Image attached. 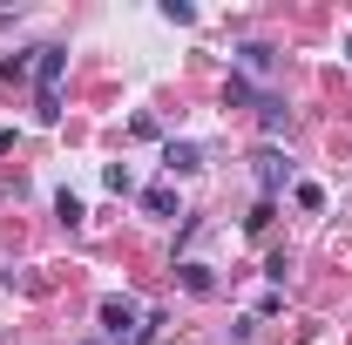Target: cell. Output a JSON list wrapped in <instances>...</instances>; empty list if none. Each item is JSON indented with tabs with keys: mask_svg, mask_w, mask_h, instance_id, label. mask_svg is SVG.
<instances>
[{
	"mask_svg": "<svg viewBox=\"0 0 352 345\" xmlns=\"http://www.w3.org/2000/svg\"><path fill=\"white\" fill-rule=\"evenodd\" d=\"M244 68H251V75H271V68H278V54H271L264 41H251V47H244Z\"/></svg>",
	"mask_w": 352,
	"mask_h": 345,
	"instance_id": "cell-7",
	"label": "cell"
},
{
	"mask_svg": "<svg viewBox=\"0 0 352 345\" xmlns=\"http://www.w3.org/2000/svg\"><path fill=\"white\" fill-rule=\"evenodd\" d=\"M41 61H34V82H41V95H34V115L41 122H54L61 115V75H68V47H34Z\"/></svg>",
	"mask_w": 352,
	"mask_h": 345,
	"instance_id": "cell-1",
	"label": "cell"
},
{
	"mask_svg": "<svg viewBox=\"0 0 352 345\" xmlns=\"http://www.w3.org/2000/svg\"><path fill=\"white\" fill-rule=\"evenodd\" d=\"M183 291H190V298H210V291H217L210 264H183Z\"/></svg>",
	"mask_w": 352,
	"mask_h": 345,
	"instance_id": "cell-5",
	"label": "cell"
},
{
	"mask_svg": "<svg viewBox=\"0 0 352 345\" xmlns=\"http://www.w3.org/2000/svg\"><path fill=\"white\" fill-rule=\"evenodd\" d=\"M163 163H170L176 176H190V170H204V149H197V142H170V149H163Z\"/></svg>",
	"mask_w": 352,
	"mask_h": 345,
	"instance_id": "cell-4",
	"label": "cell"
},
{
	"mask_svg": "<svg viewBox=\"0 0 352 345\" xmlns=\"http://www.w3.org/2000/svg\"><path fill=\"white\" fill-rule=\"evenodd\" d=\"M346 54H352V41H346Z\"/></svg>",
	"mask_w": 352,
	"mask_h": 345,
	"instance_id": "cell-11",
	"label": "cell"
},
{
	"mask_svg": "<svg viewBox=\"0 0 352 345\" xmlns=\"http://www.w3.org/2000/svg\"><path fill=\"white\" fill-rule=\"evenodd\" d=\"M163 21H176V27H190V21H197V7H183V0H163Z\"/></svg>",
	"mask_w": 352,
	"mask_h": 345,
	"instance_id": "cell-10",
	"label": "cell"
},
{
	"mask_svg": "<svg viewBox=\"0 0 352 345\" xmlns=\"http://www.w3.org/2000/svg\"><path fill=\"white\" fill-rule=\"evenodd\" d=\"M54 216L75 230V223H82V197H75V190H61V197H54Z\"/></svg>",
	"mask_w": 352,
	"mask_h": 345,
	"instance_id": "cell-8",
	"label": "cell"
},
{
	"mask_svg": "<svg viewBox=\"0 0 352 345\" xmlns=\"http://www.w3.org/2000/svg\"><path fill=\"white\" fill-rule=\"evenodd\" d=\"M285 183H292V163H285L278 149H258V190H264V203H271Z\"/></svg>",
	"mask_w": 352,
	"mask_h": 345,
	"instance_id": "cell-3",
	"label": "cell"
},
{
	"mask_svg": "<svg viewBox=\"0 0 352 345\" xmlns=\"http://www.w3.org/2000/svg\"><path fill=\"white\" fill-rule=\"evenodd\" d=\"M102 325H109V339H122V345H129V339H135V325H142L135 298H116V291H109V298H102Z\"/></svg>",
	"mask_w": 352,
	"mask_h": 345,
	"instance_id": "cell-2",
	"label": "cell"
},
{
	"mask_svg": "<svg viewBox=\"0 0 352 345\" xmlns=\"http://www.w3.org/2000/svg\"><path fill=\"white\" fill-rule=\"evenodd\" d=\"M278 129H292V115H285L278 102H264V135H278Z\"/></svg>",
	"mask_w": 352,
	"mask_h": 345,
	"instance_id": "cell-9",
	"label": "cell"
},
{
	"mask_svg": "<svg viewBox=\"0 0 352 345\" xmlns=\"http://www.w3.org/2000/svg\"><path fill=\"white\" fill-rule=\"evenodd\" d=\"M142 210H149V216H170V210H176V190H170V183H156V190H142Z\"/></svg>",
	"mask_w": 352,
	"mask_h": 345,
	"instance_id": "cell-6",
	"label": "cell"
}]
</instances>
